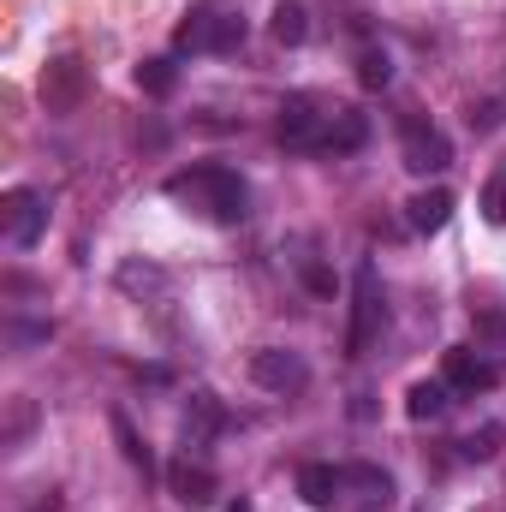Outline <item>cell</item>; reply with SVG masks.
I'll use <instances>...</instances> for the list:
<instances>
[{
	"label": "cell",
	"instance_id": "cell-1",
	"mask_svg": "<svg viewBox=\"0 0 506 512\" xmlns=\"http://www.w3.org/2000/svg\"><path fill=\"white\" fill-rule=\"evenodd\" d=\"M167 197H179V203H191V209H203L209 221H245V179L239 173H227V167H191V173H173L167 179Z\"/></svg>",
	"mask_w": 506,
	"mask_h": 512
},
{
	"label": "cell",
	"instance_id": "cell-2",
	"mask_svg": "<svg viewBox=\"0 0 506 512\" xmlns=\"http://www.w3.org/2000/svg\"><path fill=\"white\" fill-rule=\"evenodd\" d=\"M381 322H387V304H381L376 268L364 262V268H358V280H352V334H346V352H352V358H364V352L376 346Z\"/></svg>",
	"mask_w": 506,
	"mask_h": 512
},
{
	"label": "cell",
	"instance_id": "cell-3",
	"mask_svg": "<svg viewBox=\"0 0 506 512\" xmlns=\"http://www.w3.org/2000/svg\"><path fill=\"white\" fill-rule=\"evenodd\" d=\"M84 84H90V72H84L78 54L48 60V66H42V102H48V114H72V108L84 102Z\"/></svg>",
	"mask_w": 506,
	"mask_h": 512
},
{
	"label": "cell",
	"instance_id": "cell-4",
	"mask_svg": "<svg viewBox=\"0 0 506 512\" xmlns=\"http://www.w3.org/2000/svg\"><path fill=\"white\" fill-rule=\"evenodd\" d=\"M405 167L423 173V179H429V173H447V167H453V143H447V131L411 120V126H405Z\"/></svg>",
	"mask_w": 506,
	"mask_h": 512
},
{
	"label": "cell",
	"instance_id": "cell-5",
	"mask_svg": "<svg viewBox=\"0 0 506 512\" xmlns=\"http://www.w3.org/2000/svg\"><path fill=\"white\" fill-rule=\"evenodd\" d=\"M251 382L268 387V393H298V387L310 382V370H304V358H298V352L262 346V352L251 358Z\"/></svg>",
	"mask_w": 506,
	"mask_h": 512
},
{
	"label": "cell",
	"instance_id": "cell-6",
	"mask_svg": "<svg viewBox=\"0 0 506 512\" xmlns=\"http://www.w3.org/2000/svg\"><path fill=\"white\" fill-rule=\"evenodd\" d=\"M0 227H6V239H12L18 251H30V245L42 239V227H48L42 197H36V191H12V197H6V209H0Z\"/></svg>",
	"mask_w": 506,
	"mask_h": 512
},
{
	"label": "cell",
	"instance_id": "cell-7",
	"mask_svg": "<svg viewBox=\"0 0 506 512\" xmlns=\"http://www.w3.org/2000/svg\"><path fill=\"white\" fill-rule=\"evenodd\" d=\"M322 114L310 108V96H292L286 108H280V143L286 149H322Z\"/></svg>",
	"mask_w": 506,
	"mask_h": 512
},
{
	"label": "cell",
	"instance_id": "cell-8",
	"mask_svg": "<svg viewBox=\"0 0 506 512\" xmlns=\"http://www.w3.org/2000/svg\"><path fill=\"white\" fill-rule=\"evenodd\" d=\"M167 483H173V501H179L185 512L215 507V471H209V465H191V459H179Z\"/></svg>",
	"mask_w": 506,
	"mask_h": 512
},
{
	"label": "cell",
	"instance_id": "cell-9",
	"mask_svg": "<svg viewBox=\"0 0 506 512\" xmlns=\"http://www.w3.org/2000/svg\"><path fill=\"white\" fill-rule=\"evenodd\" d=\"M453 209H459L453 191H447V185H429V191H417V197L405 203V221H411L417 233H441V227L453 221Z\"/></svg>",
	"mask_w": 506,
	"mask_h": 512
},
{
	"label": "cell",
	"instance_id": "cell-10",
	"mask_svg": "<svg viewBox=\"0 0 506 512\" xmlns=\"http://www.w3.org/2000/svg\"><path fill=\"white\" fill-rule=\"evenodd\" d=\"M495 376H501V370H495L489 358H477L471 346H453V352H447V387L477 393V387H495Z\"/></svg>",
	"mask_w": 506,
	"mask_h": 512
},
{
	"label": "cell",
	"instance_id": "cell-11",
	"mask_svg": "<svg viewBox=\"0 0 506 512\" xmlns=\"http://www.w3.org/2000/svg\"><path fill=\"white\" fill-rule=\"evenodd\" d=\"M340 483L352 489V507H387L393 501V477L376 465H352V471H340Z\"/></svg>",
	"mask_w": 506,
	"mask_h": 512
},
{
	"label": "cell",
	"instance_id": "cell-12",
	"mask_svg": "<svg viewBox=\"0 0 506 512\" xmlns=\"http://www.w3.org/2000/svg\"><path fill=\"white\" fill-rule=\"evenodd\" d=\"M298 495H304L310 507H334V501L346 495V483H340L334 465H304V471H298Z\"/></svg>",
	"mask_w": 506,
	"mask_h": 512
},
{
	"label": "cell",
	"instance_id": "cell-13",
	"mask_svg": "<svg viewBox=\"0 0 506 512\" xmlns=\"http://www.w3.org/2000/svg\"><path fill=\"white\" fill-rule=\"evenodd\" d=\"M215 429H221V399H215V393H191V411H185V441H191V447H203Z\"/></svg>",
	"mask_w": 506,
	"mask_h": 512
},
{
	"label": "cell",
	"instance_id": "cell-14",
	"mask_svg": "<svg viewBox=\"0 0 506 512\" xmlns=\"http://www.w3.org/2000/svg\"><path fill=\"white\" fill-rule=\"evenodd\" d=\"M304 36H310L304 6H298V0H280V6H274V42H280V48H298Z\"/></svg>",
	"mask_w": 506,
	"mask_h": 512
},
{
	"label": "cell",
	"instance_id": "cell-15",
	"mask_svg": "<svg viewBox=\"0 0 506 512\" xmlns=\"http://www.w3.org/2000/svg\"><path fill=\"white\" fill-rule=\"evenodd\" d=\"M215 18H221V12L197 6V12H191L179 30H173V48H191V54H197V48H209V42H215Z\"/></svg>",
	"mask_w": 506,
	"mask_h": 512
},
{
	"label": "cell",
	"instance_id": "cell-16",
	"mask_svg": "<svg viewBox=\"0 0 506 512\" xmlns=\"http://www.w3.org/2000/svg\"><path fill=\"white\" fill-rule=\"evenodd\" d=\"M364 143V114H334L328 131H322V149L328 155H346V149H358Z\"/></svg>",
	"mask_w": 506,
	"mask_h": 512
},
{
	"label": "cell",
	"instance_id": "cell-17",
	"mask_svg": "<svg viewBox=\"0 0 506 512\" xmlns=\"http://www.w3.org/2000/svg\"><path fill=\"white\" fill-rule=\"evenodd\" d=\"M405 411H411L417 423L441 417V411H447V382H411V393H405Z\"/></svg>",
	"mask_w": 506,
	"mask_h": 512
},
{
	"label": "cell",
	"instance_id": "cell-18",
	"mask_svg": "<svg viewBox=\"0 0 506 512\" xmlns=\"http://www.w3.org/2000/svg\"><path fill=\"white\" fill-rule=\"evenodd\" d=\"M114 435H120V447H126V459L143 471V477H155V459H149V447L137 441V429H131V417L126 411H114Z\"/></svg>",
	"mask_w": 506,
	"mask_h": 512
},
{
	"label": "cell",
	"instance_id": "cell-19",
	"mask_svg": "<svg viewBox=\"0 0 506 512\" xmlns=\"http://www.w3.org/2000/svg\"><path fill=\"white\" fill-rule=\"evenodd\" d=\"M137 90L143 96H167L173 90V60H143L137 66Z\"/></svg>",
	"mask_w": 506,
	"mask_h": 512
},
{
	"label": "cell",
	"instance_id": "cell-20",
	"mask_svg": "<svg viewBox=\"0 0 506 512\" xmlns=\"http://www.w3.org/2000/svg\"><path fill=\"white\" fill-rule=\"evenodd\" d=\"M459 453H465V459H495V453H501V429H495V423H483L477 435H465V441H459Z\"/></svg>",
	"mask_w": 506,
	"mask_h": 512
},
{
	"label": "cell",
	"instance_id": "cell-21",
	"mask_svg": "<svg viewBox=\"0 0 506 512\" xmlns=\"http://www.w3.org/2000/svg\"><path fill=\"white\" fill-rule=\"evenodd\" d=\"M233 48H245V18H215V42H209V54H233Z\"/></svg>",
	"mask_w": 506,
	"mask_h": 512
},
{
	"label": "cell",
	"instance_id": "cell-22",
	"mask_svg": "<svg viewBox=\"0 0 506 512\" xmlns=\"http://www.w3.org/2000/svg\"><path fill=\"white\" fill-rule=\"evenodd\" d=\"M387 78H393V66H387V54H381V48H370V54L358 60V84H364V90H381Z\"/></svg>",
	"mask_w": 506,
	"mask_h": 512
},
{
	"label": "cell",
	"instance_id": "cell-23",
	"mask_svg": "<svg viewBox=\"0 0 506 512\" xmlns=\"http://www.w3.org/2000/svg\"><path fill=\"white\" fill-rule=\"evenodd\" d=\"M483 215H489L495 227H506V173L489 179V191H483Z\"/></svg>",
	"mask_w": 506,
	"mask_h": 512
},
{
	"label": "cell",
	"instance_id": "cell-24",
	"mask_svg": "<svg viewBox=\"0 0 506 512\" xmlns=\"http://www.w3.org/2000/svg\"><path fill=\"white\" fill-rule=\"evenodd\" d=\"M477 334H483L489 346H501V340H506V316H501V310H477Z\"/></svg>",
	"mask_w": 506,
	"mask_h": 512
},
{
	"label": "cell",
	"instance_id": "cell-25",
	"mask_svg": "<svg viewBox=\"0 0 506 512\" xmlns=\"http://www.w3.org/2000/svg\"><path fill=\"white\" fill-rule=\"evenodd\" d=\"M471 126L495 131V126H501V102H477V108H471Z\"/></svg>",
	"mask_w": 506,
	"mask_h": 512
},
{
	"label": "cell",
	"instance_id": "cell-26",
	"mask_svg": "<svg viewBox=\"0 0 506 512\" xmlns=\"http://www.w3.org/2000/svg\"><path fill=\"white\" fill-rule=\"evenodd\" d=\"M304 280H310V286H316V292H334V280H328V274H322V268H316V262H304Z\"/></svg>",
	"mask_w": 506,
	"mask_h": 512
},
{
	"label": "cell",
	"instance_id": "cell-27",
	"mask_svg": "<svg viewBox=\"0 0 506 512\" xmlns=\"http://www.w3.org/2000/svg\"><path fill=\"white\" fill-rule=\"evenodd\" d=\"M227 512H251V507H245V501H239V507H227Z\"/></svg>",
	"mask_w": 506,
	"mask_h": 512
}]
</instances>
